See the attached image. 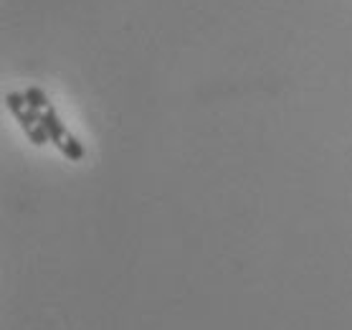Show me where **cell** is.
<instances>
[{
    "label": "cell",
    "mask_w": 352,
    "mask_h": 330,
    "mask_svg": "<svg viewBox=\"0 0 352 330\" xmlns=\"http://www.w3.org/2000/svg\"><path fill=\"white\" fill-rule=\"evenodd\" d=\"M38 122H41V127L46 130L48 140H51L69 161L79 163L81 158H84V145H81L69 130H66V125L61 122V117H58V112L54 110V107L43 110V112L38 114Z\"/></svg>",
    "instance_id": "obj_1"
},
{
    "label": "cell",
    "mask_w": 352,
    "mask_h": 330,
    "mask_svg": "<svg viewBox=\"0 0 352 330\" xmlns=\"http://www.w3.org/2000/svg\"><path fill=\"white\" fill-rule=\"evenodd\" d=\"M6 107H8L10 114L16 117V122L21 125V130L28 135V140H31L33 145H46V143H51V140H48V135H46V130L41 127V122H38L41 112L28 105L25 94L8 92V94H6Z\"/></svg>",
    "instance_id": "obj_2"
},
{
    "label": "cell",
    "mask_w": 352,
    "mask_h": 330,
    "mask_svg": "<svg viewBox=\"0 0 352 330\" xmlns=\"http://www.w3.org/2000/svg\"><path fill=\"white\" fill-rule=\"evenodd\" d=\"M25 94V99H28V105L33 107V110H38V112H43V110H48V97L43 94V89H38V87H28L23 92Z\"/></svg>",
    "instance_id": "obj_3"
}]
</instances>
